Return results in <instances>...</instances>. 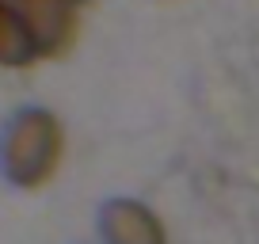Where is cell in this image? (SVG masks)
Masks as SVG:
<instances>
[{"instance_id": "cell-1", "label": "cell", "mask_w": 259, "mask_h": 244, "mask_svg": "<svg viewBox=\"0 0 259 244\" xmlns=\"http://www.w3.org/2000/svg\"><path fill=\"white\" fill-rule=\"evenodd\" d=\"M65 134L54 111L46 107H23L0 130V176L12 187H42L61 164Z\"/></svg>"}, {"instance_id": "cell-2", "label": "cell", "mask_w": 259, "mask_h": 244, "mask_svg": "<svg viewBox=\"0 0 259 244\" xmlns=\"http://www.w3.org/2000/svg\"><path fill=\"white\" fill-rule=\"evenodd\" d=\"M12 8L23 16L38 57H61L76 38L84 0H12Z\"/></svg>"}, {"instance_id": "cell-3", "label": "cell", "mask_w": 259, "mask_h": 244, "mask_svg": "<svg viewBox=\"0 0 259 244\" xmlns=\"http://www.w3.org/2000/svg\"><path fill=\"white\" fill-rule=\"evenodd\" d=\"M107 244H168L164 225L156 221V214L149 206L134 202V198H118V202L103 206V218H99Z\"/></svg>"}, {"instance_id": "cell-4", "label": "cell", "mask_w": 259, "mask_h": 244, "mask_svg": "<svg viewBox=\"0 0 259 244\" xmlns=\"http://www.w3.org/2000/svg\"><path fill=\"white\" fill-rule=\"evenodd\" d=\"M34 61H42V57H38V46H34L23 16L12 4H0V65L4 69H27Z\"/></svg>"}, {"instance_id": "cell-5", "label": "cell", "mask_w": 259, "mask_h": 244, "mask_svg": "<svg viewBox=\"0 0 259 244\" xmlns=\"http://www.w3.org/2000/svg\"><path fill=\"white\" fill-rule=\"evenodd\" d=\"M0 4H12V0H0Z\"/></svg>"}]
</instances>
